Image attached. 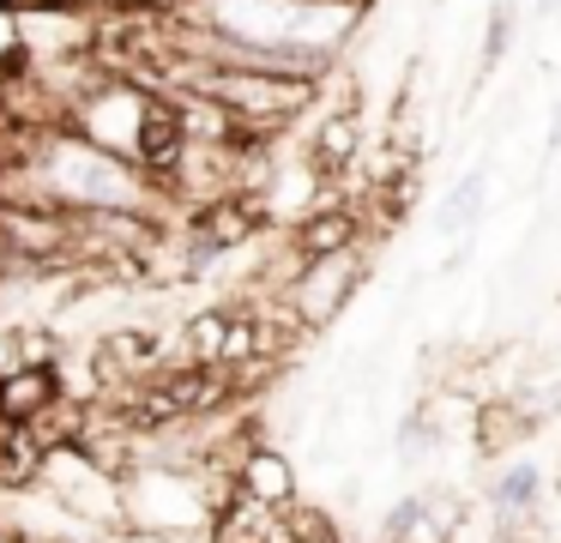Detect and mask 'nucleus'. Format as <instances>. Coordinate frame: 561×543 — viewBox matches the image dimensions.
Masks as SVG:
<instances>
[{"instance_id": "f257e3e1", "label": "nucleus", "mask_w": 561, "mask_h": 543, "mask_svg": "<svg viewBox=\"0 0 561 543\" xmlns=\"http://www.w3.org/2000/svg\"><path fill=\"white\" fill-rule=\"evenodd\" d=\"M356 0H170V19L236 48H272L302 60L308 72H332L351 36L363 31Z\"/></svg>"}, {"instance_id": "f03ea898", "label": "nucleus", "mask_w": 561, "mask_h": 543, "mask_svg": "<svg viewBox=\"0 0 561 543\" xmlns=\"http://www.w3.org/2000/svg\"><path fill=\"white\" fill-rule=\"evenodd\" d=\"M37 483L91 531H110L127 525V507H122V471H110L85 441H55L37 465Z\"/></svg>"}, {"instance_id": "7ed1b4c3", "label": "nucleus", "mask_w": 561, "mask_h": 543, "mask_svg": "<svg viewBox=\"0 0 561 543\" xmlns=\"http://www.w3.org/2000/svg\"><path fill=\"white\" fill-rule=\"evenodd\" d=\"M356 290H363V248H344V253H320V260H296L278 302L296 314L302 332H327L351 308Z\"/></svg>"}, {"instance_id": "20e7f679", "label": "nucleus", "mask_w": 561, "mask_h": 543, "mask_svg": "<svg viewBox=\"0 0 561 543\" xmlns=\"http://www.w3.org/2000/svg\"><path fill=\"white\" fill-rule=\"evenodd\" d=\"M363 212L356 205H339V200H320L296 217L290 229V253L296 260H320V253H344V248H363Z\"/></svg>"}, {"instance_id": "39448f33", "label": "nucleus", "mask_w": 561, "mask_h": 543, "mask_svg": "<svg viewBox=\"0 0 561 543\" xmlns=\"http://www.w3.org/2000/svg\"><path fill=\"white\" fill-rule=\"evenodd\" d=\"M55 405H61L55 362H13L0 374V417L7 422H43Z\"/></svg>"}, {"instance_id": "423d86ee", "label": "nucleus", "mask_w": 561, "mask_h": 543, "mask_svg": "<svg viewBox=\"0 0 561 543\" xmlns=\"http://www.w3.org/2000/svg\"><path fill=\"white\" fill-rule=\"evenodd\" d=\"M356 157H363V115H356V103L320 115L314 121V139H308V163H314V176L320 181H339Z\"/></svg>"}, {"instance_id": "0eeeda50", "label": "nucleus", "mask_w": 561, "mask_h": 543, "mask_svg": "<svg viewBox=\"0 0 561 543\" xmlns=\"http://www.w3.org/2000/svg\"><path fill=\"white\" fill-rule=\"evenodd\" d=\"M236 489L254 495V501H266V507H290L296 501V471H290V459H284L278 446L254 441V446H242V459H236Z\"/></svg>"}, {"instance_id": "6e6552de", "label": "nucleus", "mask_w": 561, "mask_h": 543, "mask_svg": "<svg viewBox=\"0 0 561 543\" xmlns=\"http://www.w3.org/2000/svg\"><path fill=\"white\" fill-rule=\"evenodd\" d=\"M483 205H489V169L477 163V169H465L459 181H453L447 193H440V205H435V236H471L477 224H483Z\"/></svg>"}, {"instance_id": "1a4fd4ad", "label": "nucleus", "mask_w": 561, "mask_h": 543, "mask_svg": "<svg viewBox=\"0 0 561 543\" xmlns=\"http://www.w3.org/2000/svg\"><path fill=\"white\" fill-rule=\"evenodd\" d=\"M537 501H543V471H537L531 459H507V465L489 477V507H495V513L525 519Z\"/></svg>"}, {"instance_id": "9d476101", "label": "nucleus", "mask_w": 561, "mask_h": 543, "mask_svg": "<svg viewBox=\"0 0 561 543\" xmlns=\"http://www.w3.org/2000/svg\"><path fill=\"white\" fill-rule=\"evenodd\" d=\"M447 422H435V410H404L399 434H392V453H399V465H428L435 453H447Z\"/></svg>"}, {"instance_id": "9b49d317", "label": "nucleus", "mask_w": 561, "mask_h": 543, "mask_svg": "<svg viewBox=\"0 0 561 543\" xmlns=\"http://www.w3.org/2000/svg\"><path fill=\"white\" fill-rule=\"evenodd\" d=\"M236 308H206L187 320L182 332V362H224V338H230Z\"/></svg>"}, {"instance_id": "f8f14e48", "label": "nucleus", "mask_w": 561, "mask_h": 543, "mask_svg": "<svg viewBox=\"0 0 561 543\" xmlns=\"http://www.w3.org/2000/svg\"><path fill=\"white\" fill-rule=\"evenodd\" d=\"M513 31H519V0H489V19H483V55H477V72H495L513 48Z\"/></svg>"}, {"instance_id": "ddd939ff", "label": "nucleus", "mask_w": 561, "mask_h": 543, "mask_svg": "<svg viewBox=\"0 0 561 543\" xmlns=\"http://www.w3.org/2000/svg\"><path fill=\"white\" fill-rule=\"evenodd\" d=\"M428 531V495L423 489H411V495H399V501L380 513V531H375V543H416Z\"/></svg>"}, {"instance_id": "4468645a", "label": "nucleus", "mask_w": 561, "mask_h": 543, "mask_svg": "<svg viewBox=\"0 0 561 543\" xmlns=\"http://www.w3.org/2000/svg\"><path fill=\"white\" fill-rule=\"evenodd\" d=\"M543 139H549V157H556L561 151V97H556V109H549V133H543Z\"/></svg>"}, {"instance_id": "2eb2a0df", "label": "nucleus", "mask_w": 561, "mask_h": 543, "mask_svg": "<svg viewBox=\"0 0 561 543\" xmlns=\"http://www.w3.org/2000/svg\"><path fill=\"white\" fill-rule=\"evenodd\" d=\"M531 7H537V12H543V19H549V12H561V0H531Z\"/></svg>"}, {"instance_id": "dca6fc26", "label": "nucleus", "mask_w": 561, "mask_h": 543, "mask_svg": "<svg viewBox=\"0 0 561 543\" xmlns=\"http://www.w3.org/2000/svg\"><path fill=\"white\" fill-rule=\"evenodd\" d=\"M356 7H368V0H356Z\"/></svg>"}, {"instance_id": "f3484780", "label": "nucleus", "mask_w": 561, "mask_h": 543, "mask_svg": "<svg viewBox=\"0 0 561 543\" xmlns=\"http://www.w3.org/2000/svg\"><path fill=\"white\" fill-rule=\"evenodd\" d=\"M556 157H561V151H556Z\"/></svg>"}]
</instances>
